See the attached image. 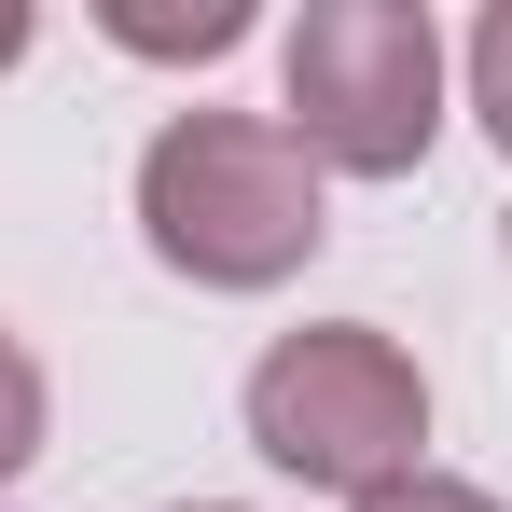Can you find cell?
Masks as SVG:
<instances>
[{"label": "cell", "mask_w": 512, "mask_h": 512, "mask_svg": "<svg viewBox=\"0 0 512 512\" xmlns=\"http://www.w3.org/2000/svg\"><path fill=\"white\" fill-rule=\"evenodd\" d=\"M139 236L194 291H277L333 236V180L291 153L277 111H167L139 153Z\"/></svg>", "instance_id": "1"}, {"label": "cell", "mask_w": 512, "mask_h": 512, "mask_svg": "<svg viewBox=\"0 0 512 512\" xmlns=\"http://www.w3.org/2000/svg\"><path fill=\"white\" fill-rule=\"evenodd\" d=\"M277 125L319 180H402L443 139V28L429 0H305L277 28Z\"/></svg>", "instance_id": "2"}, {"label": "cell", "mask_w": 512, "mask_h": 512, "mask_svg": "<svg viewBox=\"0 0 512 512\" xmlns=\"http://www.w3.org/2000/svg\"><path fill=\"white\" fill-rule=\"evenodd\" d=\"M250 443L263 471H291L319 499H374L429 471V374L374 319H305L250 360Z\"/></svg>", "instance_id": "3"}, {"label": "cell", "mask_w": 512, "mask_h": 512, "mask_svg": "<svg viewBox=\"0 0 512 512\" xmlns=\"http://www.w3.org/2000/svg\"><path fill=\"white\" fill-rule=\"evenodd\" d=\"M111 42H125V56H236V42H250V0H194V14L111 0Z\"/></svg>", "instance_id": "4"}, {"label": "cell", "mask_w": 512, "mask_h": 512, "mask_svg": "<svg viewBox=\"0 0 512 512\" xmlns=\"http://www.w3.org/2000/svg\"><path fill=\"white\" fill-rule=\"evenodd\" d=\"M42 416H56V402H42V360L0 333V485H14V471L42 457Z\"/></svg>", "instance_id": "5"}, {"label": "cell", "mask_w": 512, "mask_h": 512, "mask_svg": "<svg viewBox=\"0 0 512 512\" xmlns=\"http://www.w3.org/2000/svg\"><path fill=\"white\" fill-rule=\"evenodd\" d=\"M471 111H485V139L512 167V0H485V28H471Z\"/></svg>", "instance_id": "6"}, {"label": "cell", "mask_w": 512, "mask_h": 512, "mask_svg": "<svg viewBox=\"0 0 512 512\" xmlns=\"http://www.w3.org/2000/svg\"><path fill=\"white\" fill-rule=\"evenodd\" d=\"M346 512H499V499L457 485V471H402V485H374V499H346Z\"/></svg>", "instance_id": "7"}, {"label": "cell", "mask_w": 512, "mask_h": 512, "mask_svg": "<svg viewBox=\"0 0 512 512\" xmlns=\"http://www.w3.org/2000/svg\"><path fill=\"white\" fill-rule=\"evenodd\" d=\"M14 56H28V0H0V70H14Z\"/></svg>", "instance_id": "8"}, {"label": "cell", "mask_w": 512, "mask_h": 512, "mask_svg": "<svg viewBox=\"0 0 512 512\" xmlns=\"http://www.w3.org/2000/svg\"><path fill=\"white\" fill-rule=\"evenodd\" d=\"M167 512H236V499H167Z\"/></svg>", "instance_id": "9"}]
</instances>
